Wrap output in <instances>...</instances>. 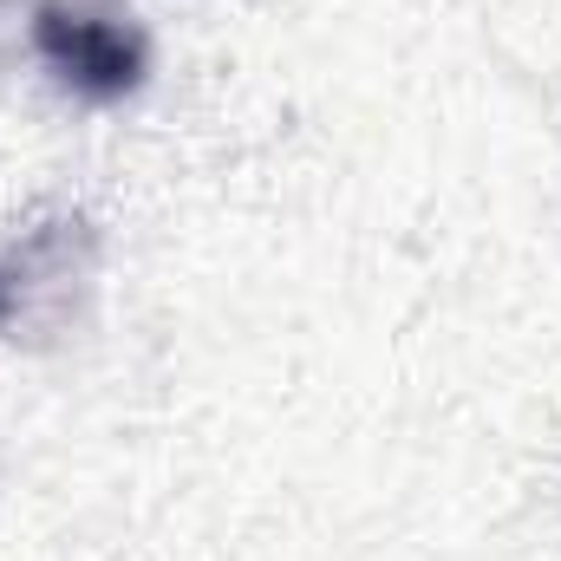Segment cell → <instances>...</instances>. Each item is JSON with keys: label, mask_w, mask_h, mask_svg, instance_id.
<instances>
[{"label": "cell", "mask_w": 561, "mask_h": 561, "mask_svg": "<svg viewBox=\"0 0 561 561\" xmlns=\"http://www.w3.org/2000/svg\"><path fill=\"white\" fill-rule=\"evenodd\" d=\"M33 46L85 99H125V92H138V79H144L138 26H125L118 13H99V7H79V0H39Z\"/></svg>", "instance_id": "1"}]
</instances>
